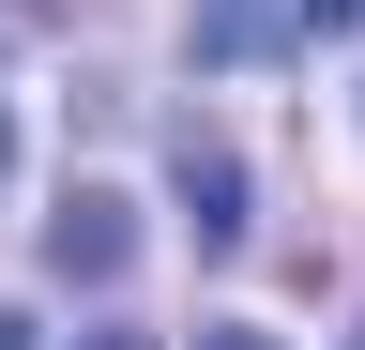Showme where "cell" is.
Returning <instances> with one entry per match:
<instances>
[{"mask_svg": "<svg viewBox=\"0 0 365 350\" xmlns=\"http://www.w3.org/2000/svg\"><path fill=\"white\" fill-rule=\"evenodd\" d=\"M122 259H137V198H122V183H76L61 213H46V274H76V289H107Z\"/></svg>", "mask_w": 365, "mask_h": 350, "instance_id": "1", "label": "cell"}, {"mask_svg": "<svg viewBox=\"0 0 365 350\" xmlns=\"http://www.w3.org/2000/svg\"><path fill=\"white\" fill-rule=\"evenodd\" d=\"M168 183H182V229H198V244H244V153H228V138H182V168H168Z\"/></svg>", "mask_w": 365, "mask_h": 350, "instance_id": "2", "label": "cell"}, {"mask_svg": "<svg viewBox=\"0 0 365 350\" xmlns=\"http://www.w3.org/2000/svg\"><path fill=\"white\" fill-rule=\"evenodd\" d=\"M76 350H153V335H137V320H91V335H76Z\"/></svg>", "mask_w": 365, "mask_h": 350, "instance_id": "3", "label": "cell"}, {"mask_svg": "<svg viewBox=\"0 0 365 350\" xmlns=\"http://www.w3.org/2000/svg\"><path fill=\"white\" fill-rule=\"evenodd\" d=\"M350 16H365V0H304V31H350Z\"/></svg>", "mask_w": 365, "mask_h": 350, "instance_id": "4", "label": "cell"}, {"mask_svg": "<svg viewBox=\"0 0 365 350\" xmlns=\"http://www.w3.org/2000/svg\"><path fill=\"white\" fill-rule=\"evenodd\" d=\"M198 350H274V335H244V320H213V335H198Z\"/></svg>", "mask_w": 365, "mask_h": 350, "instance_id": "5", "label": "cell"}, {"mask_svg": "<svg viewBox=\"0 0 365 350\" xmlns=\"http://www.w3.org/2000/svg\"><path fill=\"white\" fill-rule=\"evenodd\" d=\"M0 350H46V335H31V320H16V304H0Z\"/></svg>", "mask_w": 365, "mask_h": 350, "instance_id": "6", "label": "cell"}, {"mask_svg": "<svg viewBox=\"0 0 365 350\" xmlns=\"http://www.w3.org/2000/svg\"><path fill=\"white\" fill-rule=\"evenodd\" d=\"M0 168H16V107H0Z\"/></svg>", "mask_w": 365, "mask_h": 350, "instance_id": "7", "label": "cell"}, {"mask_svg": "<svg viewBox=\"0 0 365 350\" xmlns=\"http://www.w3.org/2000/svg\"><path fill=\"white\" fill-rule=\"evenodd\" d=\"M350 350H365V335H350Z\"/></svg>", "mask_w": 365, "mask_h": 350, "instance_id": "8", "label": "cell"}]
</instances>
